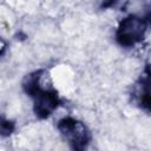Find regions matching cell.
<instances>
[{
  "mask_svg": "<svg viewBox=\"0 0 151 151\" xmlns=\"http://www.w3.org/2000/svg\"><path fill=\"white\" fill-rule=\"evenodd\" d=\"M44 71H35L27 74L22 81L25 92L33 99V109L39 118L48 117L59 105V97L55 90L41 84Z\"/></svg>",
  "mask_w": 151,
  "mask_h": 151,
  "instance_id": "cell-1",
  "label": "cell"
},
{
  "mask_svg": "<svg viewBox=\"0 0 151 151\" xmlns=\"http://www.w3.org/2000/svg\"><path fill=\"white\" fill-rule=\"evenodd\" d=\"M58 129L73 151H85L87 149L91 134L83 122L66 117L59 120Z\"/></svg>",
  "mask_w": 151,
  "mask_h": 151,
  "instance_id": "cell-2",
  "label": "cell"
},
{
  "mask_svg": "<svg viewBox=\"0 0 151 151\" xmlns=\"http://www.w3.org/2000/svg\"><path fill=\"white\" fill-rule=\"evenodd\" d=\"M147 22L149 21L146 18L138 15H129L124 18L120 21L116 33V39L119 45L124 47H131L139 42L145 35Z\"/></svg>",
  "mask_w": 151,
  "mask_h": 151,
  "instance_id": "cell-3",
  "label": "cell"
},
{
  "mask_svg": "<svg viewBox=\"0 0 151 151\" xmlns=\"http://www.w3.org/2000/svg\"><path fill=\"white\" fill-rule=\"evenodd\" d=\"M139 101L143 109L151 111V79L147 78L143 81L140 94H139Z\"/></svg>",
  "mask_w": 151,
  "mask_h": 151,
  "instance_id": "cell-4",
  "label": "cell"
}]
</instances>
